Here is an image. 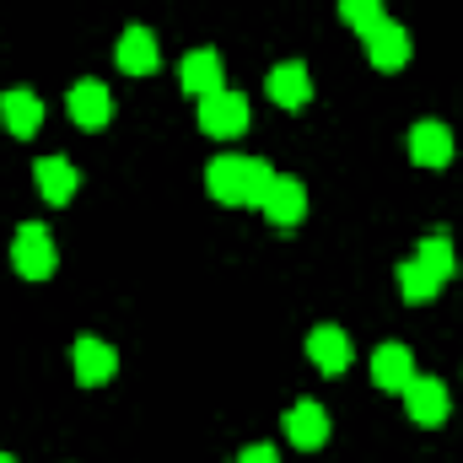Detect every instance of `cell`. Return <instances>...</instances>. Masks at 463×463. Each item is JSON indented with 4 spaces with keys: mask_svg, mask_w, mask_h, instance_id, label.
<instances>
[{
    "mask_svg": "<svg viewBox=\"0 0 463 463\" xmlns=\"http://www.w3.org/2000/svg\"><path fill=\"white\" fill-rule=\"evenodd\" d=\"M269 184H275V167L259 162V156H216L205 167V189L222 205H264Z\"/></svg>",
    "mask_w": 463,
    "mask_h": 463,
    "instance_id": "6da1fadb",
    "label": "cell"
},
{
    "mask_svg": "<svg viewBox=\"0 0 463 463\" xmlns=\"http://www.w3.org/2000/svg\"><path fill=\"white\" fill-rule=\"evenodd\" d=\"M54 237L49 227H38V222H27V227L16 232V242H11V264H16V275L22 280H49L54 275Z\"/></svg>",
    "mask_w": 463,
    "mask_h": 463,
    "instance_id": "7a4b0ae2",
    "label": "cell"
},
{
    "mask_svg": "<svg viewBox=\"0 0 463 463\" xmlns=\"http://www.w3.org/2000/svg\"><path fill=\"white\" fill-rule=\"evenodd\" d=\"M200 129L205 135H216V140H232V135H242L248 129V98L242 92H211V98H200Z\"/></svg>",
    "mask_w": 463,
    "mask_h": 463,
    "instance_id": "3957f363",
    "label": "cell"
},
{
    "mask_svg": "<svg viewBox=\"0 0 463 463\" xmlns=\"http://www.w3.org/2000/svg\"><path fill=\"white\" fill-rule=\"evenodd\" d=\"M259 211L269 216V227H297V222L307 216V189H302V178L275 173V184H269V194H264Z\"/></svg>",
    "mask_w": 463,
    "mask_h": 463,
    "instance_id": "277c9868",
    "label": "cell"
},
{
    "mask_svg": "<svg viewBox=\"0 0 463 463\" xmlns=\"http://www.w3.org/2000/svg\"><path fill=\"white\" fill-rule=\"evenodd\" d=\"M448 383L442 377H415L410 388H404V410H410V420L415 426H442L448 420Z\"/></svg>",
    "mask_w": 463,
    "mask_h": 463,
    "instance_id": "5b68a950",
    "label": "cell"
},
{
    "mask_svg": "<svg viewBox=\"0 0 463 463\" xmlns=\"http://www.w3.org/2000/svg\"><path fill=\"white\" fill-rule=\"evenodd\" d=\"M410 162L415 167H448L453 162V129L437 124V118H420L410 129Z\"/></svg>",
    "mask_w": 463,
    "mask_h": 463,
    "instance_id": "8992f818",
    "label": "cell"
},
{
    "mask_svg": "<svg viewBox=\"0 0 463 463\" xmlns=\"http://www.w3.org/2000/svg\"><path fill=\"white\" fill-rule=\"evenodd\" d=\"M286 437H291L297 448L318 453V448L329 442V415H324V404H318V399H297V404L286 410Z\"/></svg>",
    "mask_w": 463,
    "mask_h": 463,
    "instance_id": "52a82bcc",
    "label": "cell"
},
{
    "mask_svg": "<svg viewBox=\"0 0 463 463\" xmlns=\"http://www.w3.org/2000/svg\"><path fill=\"white\" fill-rule=\"evenodd\" d=\"M71 361H76V383H81V388H98V383H109V377L118 372V350L103 345V340H92V335L76 340Z\"/></svg>",
    "mask_w": 463,
    "mask_h": 463,
    "instance_id": "ba28073f",
    "label": "cell"
},
{
    "mask_svg": "<svg viewBox=\"0 0 463 463\" xmlns=\"http://www.w3.org/2000/svg\"><path fill=\"white\" fill-rule=\"evenodd\" d=\"M264 92H269L280 109H291V114H297V109L313 98V76H307V65H302V60H286V65H275V71L264 76Z\"/></svg>",
    "mask_w": 463,
    "mask_h": 463,
    "instance_id": "9c48e42d",
    "label": "cell"
},
{
    "mask_svg": "<svg viewBox=\"0 0 463 463\" xmlns=\"http://www.w3.org/2000/svg\"><path fill=\"white\" fill-rule=\"evenodd\" d=\"M33 178H38V194H43L49 205H71L76 189H81V173H76L65 156H38V162H33Z\"/></svg>",
    "mask_w": 463,
    "mask_h": 463,
    "instance_id": "30bf717a",
    "label": "cell"
},
{
    "mask_svg": "<svg viewBox=\"0 0 463 463\" xmlns=\"http://www.w3.org/2000/svg\"><path fill=\"white\" fill-rule=\"evenodd\" d=\"M410 54H415V43H410V33H404L399 22H383V27L366 38V60H372L377 71H404Z\"/></svg>",
    "mask_w": 463,
    "mask_h": 463,
    "instance_id": "8fae6325",
    "label": "cell"
},
{
    "mask_svg": "<svg viewBox=\"0 0 463 463\" xmlns=\"http://www.w3.org/2000/svg\"><path fill=\"white\" fill-rule=\"evenodd\" d=\"M372 383L383 393H404L415 383V355H410V345H377V355H372Z\"/></svg>",
    "mask_w": 463,
    "mask_h": 463,
    "instance_id": "7c38bea8",
    "label": "cell"
},
{
    "mask_svg": "<svg viewBox=\"0 0 463 463\" xmlns=\"http://www.w3.org/2000/svg\"><path fill=\"white\" fill-rule=\"evenodd\" d=\"M71 118H76L81 129H103V124L114 118V92H109L103 81H76V87H71Z\"/></svg>",
    "mask_w": 463,
    "mask_h": 463,
    "instance_id": "4fadbf2b",
    "label": "cell"
},
{
    "mask_svg": "<svg viewBox=\"0 0 463 463\" xmlns=\"http://www.w3.org/2000/svg\"><path fill=\"white\" fill-rule=\"evenodd\" d=\"M178 81H184V92H194V98L222 92V54H216V49H194V54H184Z\"/></svg>",
    "mask_w": 463,
    "mask_h": 463,
    "instance_id": "5bb4252c",
    "label": "cell"
},
{
    "mask_svg": "<svg viewBox=\"0 0 463 463\" xmlns=\"http://www.w3.org/2000/svg\"><path fill=\"white\" fill-rule=\"evenodd\" d=\"M307 361H313L324 377H340V372L350 366L345 329H329V324H324V329H313V335H307Z\"/></svg>",
    "mask_w": 463,
    "mask_h": 463,
    "instance_id": "9a60e30c",
    "label": "cell"
},
{
    "mask_svg": "<svg viewBox=\"0 0 463 463\" xmlns=\"http://www.w3.org/2000/svg\"><path fill=\"white\" fill-rule=\"evenodd\" d=\"M0 118H5V129H11L16 140H27V135H38V124H43V103H38L27 87H11V92H0Z\"/></svg>",
    "mask_w": 463,
    "mask_h": 463,
    "instance_id": "2e32d148",
    "label": "cell"
},
{
    "mask_svg": "<svg viewBox=\"0 0 463 463\" xmlns=\"http://www.w3.org/2000/svg\"><path fill=\"white\" fill-rule=\"evenodd\" d=\"M162 60H156V38L146 33V27H124V38H118V71L124 76H151Z\"/></svg>",
    "mask_w": 463,
    "mask_h": 463,
    "instance_id": "e0dca14e",
    "label": "cell"
},
{
    "mask_svg": "<svg viewBox=\"0 0 463 463\" xmlns=\"http://www.w3.org/2000/svg\"><path fill=\"white\" fill-rule=\"evenodd\" d=\"M415 259H420V264H426V269H431V275H437L442 286H448V280L458 275V253H453L448 232H426V237H420V253H415Z\"/></svg>",
    "mask_w": 463,
    "mask_h": 463,
    "instance_id": "ac0fdd59",
    "label": "cell"
},
{
    "mask_svg": "<svg viewBox=\"0 0 463 463\" xmlns=\"http://www.w3.org/2000/svg\"><path fill=\"white\" fill-rule=\"evenodd\" d=\"M399 291H404V302H431V297L442 291V280H437L420 259H410V264H399Z\"/></svg>",
    "mask_w": 463,
    "mask_h": 463,
    "instance_id": "d6986e66",
    "label": "cell"
},
{
    "mask_svg": "<svg viewBox=\"0 0 463 463\" xmlns=\"http://www.w3.org/2000/svg\"><path fill=\"white\" fill-rule=\"evenodd\" d=\"M340 16H345V27H355L361 38H372L388 16H383V0H340Z\"/></svg>",
    "mask_w": 463,
    "mask_h": 463,
    "instance_id": "ffe728a7",
    "label": "cell"
},
{
    "mask_svg": "<svg viewBox=\"0 0 463 463\" xmlns=\"http://www.w3.org/2000/svg\"><path fill=\"white\" fill-rule=\"evenodd\" d=\"M237 463H280V458H275V448H269V442H253V448H242V453H237Z\"/></svg>",
    "mask_w": 463,
    "mask_h": 463,
    "instance_id": "44dd1931",
    "label": "cell"
},
{
    "mask_svg": "<svg viewBox=\"0 0 463 463\" xmlns=\"http://www.w3.org/2000/svg\"><path fill=\"white\" fill-rule=\"evenodd\" d=\"M0 463H16V458H5V453H0Z\"/></svg>",
    "mask_w": 463,
    "mask_h": 463,
    "instance_id": "7402d4cb",
    "label": "cell"
}]
</instances>
